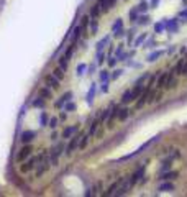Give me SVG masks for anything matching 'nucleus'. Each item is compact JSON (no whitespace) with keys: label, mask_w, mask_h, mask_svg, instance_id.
I'll list each match as a JSON object with an SVG mask.
<instances>
[{"label":"nucleus","mask_w":187,"mask_h":197,"mask_svg":"<svg viewBox=\"0 0 187 197\" xmlns=\"http://www.w3.org/2000/svg\"><path fill=\"white\" fill-rule=\"evenodd\" d=\"M151 94H153L151 87H148V89H144V90H143V94L140 95V100H138V102H136V108H141V107H143L144 104L149 100V95H151Z\"/></svg>","instance_id":"nucleus-1"},{"label":"nucleus","mask_w":187,"mask_h":197,"mask_svg":"<svg viewBox=\"0 0 187 197\" xmlns=\"http://www.w3.org/2000/svg\"><path fill=\"white\" fill-rule=\"evenodd\" d=\"M82 135H84V133H79V135H76L74 138H72V141L67 144V148H66V153H67V155H72V151H76V148L79 146V141H80V138H82Z\"/></svg>","instance_id":"nucleus-2"},{"label":"nucleus","mask_w":187,"mask_h":197,"mask_svg":"<svg viewBox=\"0 0 187 197\" xmlns=\"http://www.w3.org/2000/svg\"><path fill=\"white\" fill-rule=\"evenodd\" d=\"M63 150H64L63 143L56 144V146L53 148V151H51V163H53V164H58V156L63 155Z\"/></svg>","instance_id":"nucleus-3"},{"label":"nucleus","mask_w":187,"mask_h":197,"mask_svg":"<svg viewBox=\"0 0 187 197\" xmlns=\"http://www.w3.org/2000/svg\"><path fill=\"white\" fill-rule=\"evenodd\" d=\"M31 151H33V150H31V146L26 143V146H23L22 150L18 151V155H17V161H25L28 156L31 155Z\"/></svg>","instance_id":"nucleus-4"},{"label":"nucleus","mask_w":187,"mask_h":197,"mask_svg":"<svg viewBox=\"0 0 187 197\" xmlns=\"http://www.w3.org/2000/svg\"><path fill=\"white\" fill-rule=\"evenodd\" d=\"M38 161H39V156H36V158H30L25 164H23L22 168H20V171H22V172H28V171H31V169H33V168L36 166V163H38Z\"/></svg>","instance_id":"nucleus-5"},{"label":"nucleus","mask_w":187,"mask_h":197,"mask_svg":"<svg viewBox=\"0 0 187 197\" xmlns=\"http://www.w3.org/2000/svg\"><path fill=\"white\" fill-rule=\"evenodd\" d=\"M172 74H174L172 71H171V72H166V74H162L161 77L158 79V87H159V89H164L166 84H168V81H169V77H171Z\"/></svg>","instance_id":"nucleus-6"},{"label":"nucleus","mask_w":187,"mask_h":197,"mask_svg":"<svg viewBox=\"0 0 187 197\" xmlns=\"http://www.w3.org/2000/svg\"><path fill=\"white\" fill-rule=\"evenodd\" d=\"M35 136H36V133H35L33 130H26V131H23V133H22V138H20V140H22V141L26 144V143L33 141Z\"/></svg>","instance_id":"nucleus-7"},{"label":"nucleus","mask_w":187,"mask_h":197,"mask_svg":"<svg viewBox=\"0 0 187 197\" xmlns=\"http://www.w3.org/2000/svg\"><path fill=\"white\" fill-rule=\"evenodd\" d=\"M97 3H99V7H100V10H102V12H108V10H110V7L115 3V0H99Z\"/></svg>","instance_id":"nucleus-8"},{"label":"nucleus","mask_w":187,"mask_h":197,"mask_svg":"<svg viewBox=\"0 0 187 197\" xmlns=\"http://www.w3.org/2000/svg\"><path fill=\"white\" fill-rule=\"evenodd\" d=\"M121 182H123V179H118V181H115V182H113L112 186L108 187V191L105 192V195H113V194H115V191H117V189H118V186H120Z\"/></svg>","instance_id":"nucleus-9"},{"label":"nucleus","mask_w":187,"mask_h":197,"mask_svg":"<svg viewBox=\"0 0 187 197\" xmlns=\"http://www.w3.org/2000/svg\"><path fill=\"white\" fill-rule=\"evenodd\" d=\"M143 90H144V87L141 86L140 82H138V86H136L135 89L131 90V99H133V100H135V99H138V97H140L141 94H143Z\"/></svg>","instance_id":"nucleus-10"},{"label":"nucleus","mask_w":187,"mask_h":197,"mask_svg":"<svg viewBox=\"0 0 187 197\" xmlns=\"http://www.w3.org/2000/svg\"><path fill=\"white\" fill-rule=\"evenodd\" d=\"M46 82L49 84V86L53 87V89H58V87H59V79H58V77H54L53 74L46 77Z\"/></svg>","instance_id":"nucleus-11"},{"label":"nucleus","mask_w":187,"mask_h":197,"mask_svg":"<svg viewBox=\"0 0 187 197\" xmlns=\"http://www.w3.org/2000/svg\"><path fill=\"white\" fill-rule=\"evenodd\" d=\"M128 115H130V110H128V108H118V114H117V118L123 122V120H127V118H128Z\"/></svg>","instance_id":"nucleus-12"},{"label":"nucleus","mask_w":187,"mask_h":197,"mask_svg":"<svg viewBox=\"0 0 187 197\" xmlns=\"http://www.w3.org/2000/svg\"><path fill=\"white\" fill-rule=\"evenodd\" d=\"M77 131V127H67V128H64V131H63V138H71L72 135H74Z\"/></svg>","instance_id":"nucleus-13"},{"label":"nucleus","mask_w":187,"mask_h":197,"mask_svg":"<svg viewBox=\"0 0 187 197\" xmlns=\"http://www.w3.org/2000/svg\"><path fill=\"white\" fill-rule=\"evenodd\" d=\"M71 97H72L71 92H66V94H64L63 97H61V99L58 100V102H56V107H63V105H64V102H67V100L71 99Z\"/></svg>","instance_id":"nucleus-14"},{"label":"nucleus","mask_w":187,"mask_h":197,"mask_svg":"<svg viewBox=\"0 0 187 197\" xmlns=\"http://www.w3.org/2000/svg\"><path fill=\"white\" fill-rule=\"evenodd\" d=\"M100 13H102V10H100L99 3H95V5L92 7V10H90V17H92V18H97Z\"/></svg>","instance_id":"nucleus-15"},{"label":"nucleus","mask_w":187,"mask_h":197,"mask_svg":"<svg viewBox=\"0 0 187 197\" xmlns=\"http://www.w3.org/2000/svg\"><path fill=\"white\" fill-rule=\"evenodd\" d=\"M80 33H82V26H77L74 30V33H72V36H71V43H76L77 38L80 36Z\"/></svg>","instance_id":"nucleus-16"},{"label":"nucleus","mask_w":187,"mask_h":197,"mask_svg":"<svg viewBox=\"0 0 187 197\" xmlns=\"http://www.w3.org/2000/svg\"><path fill=\"white\" fill-rule=\"evenodd\" d=\"M39 97L41 99H51V90L49 89H46V87H43V89H39Z\"/></svg>","instance_id":"nucleus-17"},{"label":"nucleus","mask_w":187,"mask_h":197,"mask_svg":"<svg viewBox=\"0 0 187 197\" xmlns=\"http://www.w3.org/2000/svg\"><path fill=\"white\" fill-rule=\"evenodd\" d=\"M158 191H174V184H171V182H162L159 187H158Z\"/></svg>","instance_id":"nucleus-18"},{"label":"nucleus","mask_w":187,"mask_h":197,"mask_svg":"<svg viewBox=\"0 0 187 197\" xmlns=\"http://www.w3.org/2000/svg\"><path fill=\"white\" fill-rule=\"evenodd\" d=\"M131 90H127V92H125V94L123 95H121V102H123V104H128V102H131Z\"/></svg>","instance_id":"nucleus-19"},{"label":"nucleus","mask_w":187,"mask_h":197,"mask_svg":"<svg viewBox=\"0 0 187 197\" xmlns=\"http://www.w3.org/2000/svg\"><path fill=\"white\" fill-rule=\"evenodd\" d=\"M48 120H49V117H48L46 112H43L41 117H39V123H41V127H46L48 125Z\"/></svg>","instance_id":"nucleus-20"},{"label":"nucleus","mask_w":187,"mask_h":197,"mask_svg":"<svg viewBox=\"0 0 187 197\" xmlns=\"http://www.w3.org/2000/svg\"><path fill=\"white\" fill-rule=\"evenodd\" d=\"M177 176V172H166V174H161L159 179H164V181H169V179H174Z\"/></svg>","instance_id":"nucleus-21"},{"label":"nucleus","mask_w":187,"mask_h":197,"mask_svg":"<svg viewBox=\"0 0 187 197\" xmlns=\"http://www.w3.org/2000/svg\"><path fill=\"white\" fill-rule=\"evenodd\" d=\"M176 84H177V81L174 79V74L169 77V81H168V84H166V89H172V87H176Z\"/></svg>","instance_id":"nucleus-22"},{"label":"nucleus","mask_w":187,"mask_h":197,"mask_svg":"<svg viewBox=\"0 0 187 197\" xmlns=\"http://www.w3.org/2000/svg\"><path fill=\"white\" fill-rule=\"evenodd\" d=\"M87 143H89V136L82 135V138H80V141H79V148H80V150H84V148L87 146Z\"/></svg>","instance_id":"nucleus-23"},{"label":"nucleus","mask_w":187,"mask_h":197,"mask_svg":"<svg viewBox=\"0 0 187 197\" xmlns=\"http://www.w3.org/2000/svg\"><path fill=\"white\" fill-rule=\"evenodd\" d=\"M53 76H54V77H58V79H63L64 77V71L61 69V67H58V69L53 71Z\"/></svg>","instance_id":"nucleus-24"},{"label":"nucleus","mask_w":187,"mask_h":197,"mask_svg":"<svg viewBox=\"0 0 187 197\" xmlns=\"http://www.w3.org/2000/svg\"><path fill=\"white\" fill-rule=\"evenodd\" d=\"M161 54H162V51H156V53L149 54V56H148V61H149V63H151V61H156V58H159Z\"/></svg>","instance_id":"nucleus-25"},{"label":"nucleus","mask_w":187,"mask_h":197,"mask_svg":"<svg viewBox=\"0 0 187 197\" xmlns=\"http://www.w3.org/2000/svg\"><path fill=\"white\" fill-rule=\"evenodd\" d=\"M138 13H140V12H138V8H133V10H131V13H130L131 22H136V20H138Z\"/></svg>","instance_id":"nucleus-26"},{"label":"nucleus","mask_w":187,"mask_h":197,"mask_svg":"<svg viewBox=\"0 0 187 197\" xmlns=\"http://www.w3.org/2000/svg\"><path fill=\"white\" fill-rule=\"evenodd\" d=\"M44 105V99H41V97H39L38 100H35V102H33V107H36V108H41Z\"/></svg>","instance_id":"nucleus-27"},{"label":"nucleus","mask_w":187,"mask_h":197,"mask_svg":"<svg viewBox=\"0 0 187 197\" xmlns=\"http://www.w3.org/2000/svg\"><path fill=\"white\" fill-rule=\"evenodd\" d=\"M99 123H100V120H99V118H97L95 122L92 123V127H90V135H93V133L97 131V127H99Z\"/></svg>","instance_id":"nucleus-28"},{"label":"nucleus","mask_w":187,"mask_h":197,"mask_svg":"<svg viewBox=\"0 0 187 197\" xmlns=\"http://www.w3.org/2000/svg\"><path fill=\"white\" fill-rule=\"evenodd\" d=\"M59 66H61V69H63V71H66V67H67V59H66V58H61Z\"/></svg>","instance_id":"nucleus-29"},{"label":"nucleus","mask_w":187,"mask_h":197,"mask_svg":"<svg viewBox=\"0 0 187 197\" xmlns=\"http://www.w3.org/2000/svg\"><path fill=\"white\" fill-rule=\"evenodd\" d=\"M121 23H123L121 20H117V22H115V25L112 26V30H113V31H118L120 28H121Z\"/></svg>","instance_id":"nucleus-30"},{"label":"nucleus","mask_w":187,"mask_h":197,"mask_svg":"<svg viewBox=\"0 0 187 197\" xmlns=\"http://www.w3.org/2000/svg\"><path fill=\"white\" fill-rule=\"evenodd\" d=\"M146 10H148V3H146V2H141L140 7H138V12H146Z\"/></svg>","instance_id":"nucleus-31"},{"label":"nucleus","mask_w":187,"mask_h":197,"mask_svg":"<svg viewBox=\"0 0 187 197\" xmlns=\"http://www.w3.org/2000/svg\"><path fill=\"white\" fill-rule=\"evenodd\" d=\"M58 122H59V120L56 118V117H54V118H51V120H49V127H51V128H56V127H58Z\"/></svg>","instance_id":"nucleus-32"},{"label":"nucleus","mask_w":187,"mask_h":197,"mask_svg":"<svg viewBox=\"0 0 187 197\" xmlns=\"http://www.w3.org/2000/svg\"><path fill=\"white\" fill-rule=\"evenodd\" d=\"M66 110H67V112H71V110H76V104H74V102H69L67 105H66Z\"/></svg>","instance_id":"nucleus-33"},{"label":"nucleus","mask_w":187,"mask_h":197,"mask_svg":"<svg viewBox=\"0 0 187 197\" xmlns=\"http://www.w3.org/2000/svg\"><path fill=\"white\" fill-rule=\"evenodd\" d=\"M143 39H144V35L138 36V38L135 39V46H138V45H141V43H143Z\"/></svg>","instance_id":"nucleus-34"},{"label":"nucleus","mask_w":187,"mask_h":197,"mask_svg":"<svg viewBox=\"0 0 187 197\" xmlns=\"http://www.w3.org/2000/svg\"><path fill=\"white\" fill-rule=\"evenodd\" d=\"M121 72H123V71H115V72H113V76H112V81H115V79H118L120 77V74H121Z\"/></svg>","instance_id":"nucleus-35"},{"label":"nucleus","mask_w":187,"mask_h":197,"mask_svg":"<svg viewBox=\"0 0 187 197\" xmlns=\"http://www.w3.org/2000/svg\"><path fill=\"white\" fill-rule=\"evenodd\" d=\"M162 28H164V23H158V25L154 26V30H156V33H159V31H162Z\"/></svg>","instance_id":"nucleus-36"},{"label":"nucleus","mask_w":187,"mask_h":197,"mask_svg":"<svg viewBox=\"0 0 187 197\" xmlns=\"http://www.w3.org/2000/svg\"><path fill=\"white\" fill-rule=\"evenodd\" d=\"M115 63H117V59L110 54V56H108V64H110V66H115Z\"/></svg>","instance_id":"nucleus-37"},{"label":"nucleus","mask_w":187,"mask_h":197,"mask_svg":"<svg viewBox=\"0 0 187 197\" xmlns=\"http://www.w3.org/2000/svg\"><path fill=\"white\" fill-rule=\"evenodd\" d=\"M72 51H74V48L71 46V48H69V49L66 51V56H64V58H66V59H69V58H71V54H72Z\"/></svg>","instance_id":"nucleus-38"},{"label":"nucleus","mask_w":187,"mask_h":197,"mask_svg":"<svg viewBox=\"0 0 187 197\" xmlns=\"http://www.w3.org/2000/svg\"><path fill=\"white\" fill-rule=\"evenodd\" d=\"M138 23H140V25H146V23H148V17H141Z\"/></svg>","instance_id":"nucleus-39"},{"label":"nucleus","mask_w":187,"mask_h":197,"mask_svg":"<svg viewBox=\"0 0 187 197\" xmlns=\"http://www.w3.org/2000/svg\"><path fill=\"white\" fill-rule=\"evenodd\" d=\"M100 79H102V81H107V79H108V74H107L105 71H102V74H100Z\"/></svg>","instance_id":"nucleus-40"},{"label":"nucleus","mask_w":187,"mask_h":197,"mask_svg":"<svg viewBox=\"0 0 187 197\" xmlns=\"http://www.w3.org/2000/svg\"><path fill=\"white\" fill-rule=\"evenodd\" d=\"M84 69H85V64H79V67H77V72H79V74H82Z\"/></svg>","instance_id":"nucleus-41"},{"label":"nucleus","mask_w":187,"mask_h":197,"mask_svg":"<svg viewBox=\"0 0 187 197\" xmlns=\"http://www.w3.org/2000/svg\"><path fill=\"white\" fill-rule=\"evenodd\" d=\"M169 169V161H166L164 164H162V168H161V171H168Z\"/></svg>","instance_id":"nucleus-42"},{"label":"nucleus","mask_w":187,"mask_h":197,"mask_svg":"<svg viewBox=\"0 0 187 197\" xmlns=\"http://www.w3.org/2000/svg\"><path fill=\"white\" fill-rule=\"evenodd\" d=\"M95 30H97V23L92 22V31H95Z\"/></svg>","instance_id":"nucleus-43"},{"label":"nucleus","mask_w":187,"mask_h":197,"mask_svg":"<svg viewBox=\"0 0 187 197\" xmlns=\"http://www.w3.org/2000/svg\"><path fill=\"white\" fill-rule=\"evenodd\" d=\"M154 45V41H148V43H146V48H151Z\"/></svg>","instance_id":"nucleus-44"}]
</instances>
